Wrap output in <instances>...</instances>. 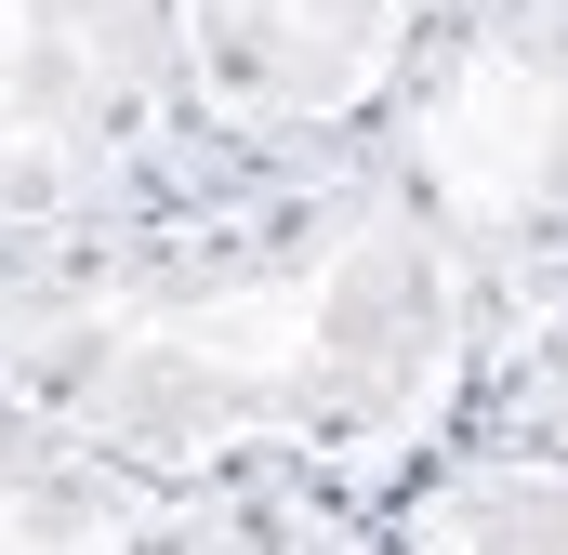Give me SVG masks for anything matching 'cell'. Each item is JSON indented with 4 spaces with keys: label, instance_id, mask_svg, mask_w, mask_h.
<instances>
[{
    "label": "cell",
    "instance_id": "cell-1",
    "mask_svg": "<svg viewBox=\"0 0 568 555\" xmlns=\"http://www.w3.org/2000/svg\"><path fill=\"white\" fill-rule=\"evenodd\" d=\"M476 278L357 133L199 199L0 239V411L159 490L317 476L384 503L463 423Z\"/></svg>",
    "mask_w": 568,
    "mask_h": 555
},
{
    "label": "cell",
    "instance_id": "cell-2",
    "mask_svg": "<svg viewBox=\"0 0 568 555\" xmlns=\"http://www.w3.org/2000/svg\"><path fill=\"white\" fill-rule=\"evenodd\" d=\"M357 145L424 199L476 291L568 278V0H436Z\"/></svg>",
    "mask_w": 568,
    "mask_h": 555
},
{
    "label": "cell",
    "instance_id": "cell-3",
    "mask_svg": "<svg viewBox=\"0 0 568 555\" xmlns=\"http://www.w3.org/2000/svg\"><path fill=\"white\" fill-rule=\"evenodd\" d=\"M239 159L172 0H0V239L199 199Z\"/></svg>",
    "mask_w": 568,
    "mask_h": 555
},
{
    "label": "cell",
    "instance_id": "cell-4",
    "mask_svg": "<svg viewBox=\"0 0 568 555\" xmlns=\"http://www.w3.org/2000/svg\"><path fill=\"white\" fill-rule=\"evenodd\" d=\"M0 555H371V503L317 476H212L159 490L0 411Z\"/></svg>",
    "mask_w": 568,
    "mask_h": 555
},
{
    "label": "cell",
    "instance_id": "cell-5",
    "mask_svg": "<svg viewBox=\"0 0 568 555\" xmlns=\"http://www.w3.org/2000/svg\"><path fill=\"white\" fill-rule=\"evenodd\" d=\"M172 13H185V67L225 145L291 159V145H331L371 120L384 67L410 53L436 0H172Z\"/></svg>",
    "mask_w": 568,
    "mask_h": 555
},
{
    "label": "cell",
    "instance_id": "cell-6",
    "mask_svg": "<svg viewBox=\"0 0 568 555\" xmlns=\"http://www.w3.org/2000/svg\"><path fill=\"white\" fill-rule=\"evenodd\" d=\"M371 555H568V463L449 436L371 503Z\"/></svg>",
    "mask_w": 568,
    "mask_h": 555
},
{
    "label": "cell",
    "instance_id": "cell-7",
    "mask_svg": "<svg viewBox=\"0 0 568 555\" xmlns=\"http://www.w3.org/2000/svg\"><path fill=\"white\" fill-rule=\"evenodd\" d=\"M449 436L568 463V291H476V357H463Z\"/></svg>",
    "mask_w": 568,
    "mask_h": 555
},
{
    "label": "cell",
    "instance_id": "cell-8",
    "mask_svg": "<svg viewBox=\"0 0 568 555\" xmlns=\"http://www.w3.org/2000/svg\"><path fill=\"white\" fill-rule=\"evenodd\" d=\"M556 291H568V278H556Z\"/></svg>",
    "mask_w": 568,
    "mask_h": 555
}]
</instances>
